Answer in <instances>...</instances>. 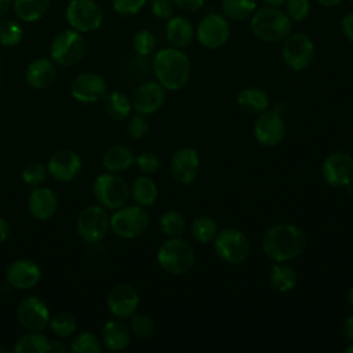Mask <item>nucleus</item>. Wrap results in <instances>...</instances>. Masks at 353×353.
<instances>
[{"label":"nucleus","instance_id":"f257e3e1","mask_svg":"<svg viewBox=\"0 0 353 353\" xmlns=\"http://www.w3.org/2000/svg\"><path fill=\"white\" fill-rule=\"evenodd\" d=\"M152 70L159 81L168 91L182 90L192 74V62L188 54L175 47L159 50L152 59Z\"/></svg>","mask_w":353,"mask_h":353},{"label":"nucleus","instance_id":"f03ea898","mask_svg":"<svg viewBox=\"0 0 353 353\" xmlns=\"http://www.w3.org/2000/svg\"><path fill=\"white\" fill-rule=\"evenodd\" d=\"M306 247V236L292 223H276L262 237V250L274 262H288L298 258Z\"/></svg>","mask_w":353,"mask_h":353},{"label":"nucleus","instance_id":"7ed1b4c3","mask_svg":"<svg viewBox=\"0 0 353 353\" xmlns=\"http://www.w3.org/2000/svg\"><path fill=\"white\" fill-rule=\"evenodd\" d=\"M252 34L263 43H280L292 32V21L281 7H258L250 17Z\"/></svg>","mask_w":353,"mask_h":353},{"label":"nucleus","instance_id":"20e7f679","mask_svg":"<svg viewBox=\"0 0 353 353\" xmlns=\"http://www.w3.org/2000/svg\"><path fill=\"white\" fill-rule=\"evenodd\" d=\"M156 258L160 268L174 276L189 273L196 263L193 247L181 237H170L164 241L159 247Z\"/></svg>","mask_w":353,"mask_h":353},{"label":"nucleus","instance_id":"39448f33","mask_svg":"<svg viewBox=\"0 0 353 353\" xmlns=\"http://www.w3.org/2000/svg\"><path fill=\"white\" fill-rule=\"evenodd\" d=\"M87 50L83 33L74 29H65L55 34L50 46V57L55 65L73 66L79 63Z\"/></svg>","mask_w":353,"mask_h":353},{"label":"nucleus","instance_id":"423d86ee","mask_svg":"<svg viewBox=\"0 0 353 353\" xmlns=\"http://www.w3.org/2000/svg\"><path fill=\"white\" fill-rule=\"evenodd\" d=\"M95 200L106 210H119L130 197V186L123 176L113 172L101 174L92 185Z\"/></svg>","mask_w":353,"mask_h":353},{"label":"nucleus","instance_id":"0eeeda50","mask_svg":"<svg viewBox=\"0 0 353 353\" xmlns=\"http://www.w3.org/2000/svg\"><path fill=\"white\" fill-rule=\"evenodd\" d=\"M230 21L221 12H207L194 28V39L207 50H218L230 39Z\"/></svg>","mask_w":353,"mask_h":353},{"label":"nucleus","instance_id":"6e6552de","mask_svg":"<svg viewBox=\"0 0 353 353\" xmlns=\"http://www.w3.org/2000/svg\"><path fill=\"white\" fill-rule=\"evenodd\" d=\"M281 59L294 72L307 69L314 59V43L302 32L290 33L281 44Z\"/></svg>","mask_w":353,"mask_h":353},{"label":"nucleus","instance_id":"1a4fd4ad","mask_svg":"<svg viewBox=\"0 0 353 353\" xmlns=\"http://www.w3.org/2000/svg\"><path fill=\"white\" fill-rule=\"evenodd\" d=\"M212 243L215 254L226 263H243L250 255V241L247 236L239 229L226 228L219 230Z\"/></svg>","mask_w":353,"mask_h":353},{"label":"nucleus","instance_id":"9d476101","mask_svg":"<svg viewBox=\"0 0 353 353\" xmlns=\"http://www.w3.org/2000/svg\"><path fill=\"white\" fill-rule=\"evenodd\" d=\"M149 228V215L141 205H123L110 216V229L123 239L142 236Z\"/></svg>","mask_w":353,"mask_h":353},{"label":"nucleus","instance_id":"9b49d317","mask_svg":"<svg viewBox=\"0 0 353 353\" xmlns=\"http://www.w3.org/2000/svg\"><path fill=\"white\" fill-rule=\"evenodd\" d=\"M65 18L72 29L90 33L102 26L103 12L94 0H70L65 10Z\"/></svg>","mask_w":353,"mask_h":353},{"label":"nucleus","instance_id":"f8f14e48","mask_svg":"<svg viewBox=\"0 0 353 353\" xmlns=\"http://www.w3.org/2000/svg\"><path fill=\"white\" fill-rule=\"evenodd\" d=\"M76 228L85 243H98L110 228V216L102 205H88L79 214Z\"/></svg>","mask_w":353,"mask_h":353},{"label":"nucleus","instance_id":"ddd939ff","mask_svg":"<svg viewBox=\"0 0 353 353\" xmlns=\"http://www.w3.org/2000/svg\"><path fill=\"white\" fill-rule=\"evenodd\" d=\"M321 175L332 188H346L353 182V157L347 152L330 153L321 165Z\"/></svg>","mask_w":353,"mask_h":353},{"label":"nucleus","instance_id":"4468645a","mask_svg":"<svg viewBox=\"0 0 353 353\" xmlns=\"http://www.w3.org/2000/svg\"><path fill=\"white\" fill-rule=\"evenodd\" d=\"M285 135L283 116L274 110H265L258 114L254 123L255 141L263 148H274L281 143Z\"/></svg>","mask_w":353,"mask_h":353},{"label":"nucleus","instance_id":"2eb2a0df","mask_svg":"<svg viewBox=\"0 0 353 353\" xmlns=\"http://www.w3.org/2000/svg\"><path fill=\"white\" fill-rule=\"evenodd\" d=\"M106 305L116 319H131L139 306V294L128 283H119L108 294Z\"/></svg>","mask_w":353,"mask_h":353},{"label":"nucleus","instance_id":"dca6fc26","mask_svg":"<svg viewBox=\"0 0 353 353\" xmlns=\"http://www.w3.org/2000/svg\"><path fill=\"white\" fill-rule=\"evenodd\" d=\"M70 94L77 102L94 103L108 94L105 79L94 72H84L76 76L70 84Z\"/></svg>","mask_w":353,"mask_h":353},{"label":"nucleus","instance_id":"f3484780","mask_svg":"<svg viewBox=\"0 0 353 353\" xmlns=\"http://www.w3.org/2000/svg\"><path fill=\"white\" fill-rule=\"evenodd\" d=\"M165 102V88L159 81H145L139 84L131 95L132 109L141 114L159 112Z\"/></svg>","mask_w":353,"mask_h":353},{"label":"nucleus","instance_id":"a211bd4d","mask_svg":"<svg viewBox=\"0 0 353 353\" xmlns=\"http://www.w3.org/2000/svg\"><path fill=\"white\" fill-rule=\"evenodd\" d=\"M19 324L28 331H43L50 323V312L47 305L39 296L23 298L17 310Z\"/></svg>","mask_w":353,"mask_h":353},{"label":"nucleus","instance_id":"6ab92c4d","mask_svg":"<svg viewBox=\"0 0 353 353\" xmlns=\"http://www.w3.org/2000/svg\"><path fill=\"white\" fill-rule=\"evenodd\" d=\"M171 175L181 185L192 183L200 170V157L193 148H179L171 157Z\"/></svg>","mask_w":353,"mask_h":353},{"label":"nucleus","instance_id":"aec40b11","mask_svg":"<svg viewBox=\"0 0 353 353\" xmlns=\"http://www.w3.org/2000/svg\"><path fill=\"white\" fill-rule=\"evenodd\" d=\"M81 170V159L70 149L55 152L47 163L48 174L59 182H69L74 179Z\"/></svg>","mask_w":353,"mask_h":353},{"label":"nucleus","instance_id":"412c9836","mask_svg":"<svg viewBox=\"0 0 353 353\" xmlns=\"http://www.w3.org/2000/svg\"><path fill=\"white\" fill-rule=\"evenodd\" d=\"M41 277L39 265L30 259H17L6 270L7 283L17 290L34 287Z\"/></svg>","mask_w":353,"mask_h":353},{"label":"nucleus","instance_id":"4be33fe9","mask_svg":"<svg viewBox=\"0 0 353 353\" xmlns=\"http://www.w3.org/2000/svg\"><path fill=\"white\" fill-rule=\"evenodd\" d=\"M30 215L37 221H47L54 216L58 208V199L54 190L44 186H34L28 199Z\"/></svg>","mask_w":353,"mask_h":353},{"label":"nucleus","instance_id":"5701e85b","mask_svg":"<svg viewBox=\"0 0 353 353\" xmlns=\"http://www.w3.org/2000/svg\"><path fill=\"white\" fill-rule=\"evenodd\" d=\"M165 37L171 47L186 48L194 39V26L192 21L182 15H172L165 23Z\"/></svg>","mask_w":353,"mask_h":353},{"label":"nucleus","instance_id":"b1692460","mask_svg":"<svg viewBox=\"0 0 353 353\" xmlns=\"http://www.w3.org/2000/svg\"><path fill=\"white\" fill-rule=\"evenodd\" d=\"M101 342L110 352H121L131 342V330L121 319L109 320L101 330Z\"/></svg>","mask_w":353,"mask_h":353},{"label":"nucleus","instance_id":"393cba45","mask_svg":"<svg viewBox=\"0 0 353 353\" xmlns=\"http://www.w3.org/2000/svg\"><path fill=\"white\" fill-rule=\"evenodd\" d=\"M57 77V69L52 59L36 58L33 59L25 70L26 83L36 90H43L50 87Z\"/></svg>","mask_w":353,"mask_h":353},{"label":"nucleus","instance_id":"a878e982","mask_svg":"<svg viewBox=\"0 0 353 353\" xmlns=\"http://www.w3.org/2000/svg\"><path fill=\"white\" fill-rule=\"evenodd\" d=\"M135 163L134 152L124 145L110 146L102 156V165L108 172L120 174L127 171Z\"/></svg>","mask_w":353,"mask_h":353},{"label":"nucleus","instance_id":"bb28decb","mask_svg":"<svg viewBox=\"0 0 353 353\" xmlns=\"http://www.w3.org/2000/svg\"><path fill=\"white\" fill-rule=\"evenodd\" d=\"M239 108L250 114H259L269 109V95L258 87H244L237 94Z\"/></svg>","mask_w":353,"mask_h":353},{"label":"nucleus","instance_id":"cd10ccee","mask_svg":"<svg viewBox=\"0 0 353 353\" xmlns=\"http://www.w3.org/2000/svg\"><path fill=\"white\" fill-rule=\"evenodd\" d=\"M51 0H12V11L15 17L22 22H36L41 19Z\"/></svg>","mask_w":353,"mask_h":353},{"label":"nucleus","instance_id":"c85d7f7f","mask_svg":"<svg viewBox=\"0 0 353 353\" xmlns=\"http://www.w3.org/2000/svg\"><path fill=\"white\" fill-rule=\"evenodd\" d=\"M130 194L132 196V199L138 205L150 207L157 200V194H159L157 185L148 175L138 176L130 188Z\"/></svg>","mask_w":353,"mask_h":353},{"label":"nucleus","instance_id":"c756f323","mask_svg":"<svg viewBox=\"0 0 353 353\" xmlns=\"http://www.w3.org/2000/svg\"><path fill=\"white\" fill-rule=\"evenodd\" d=\"M105 99V112L114 121H123L130 117L132 110L131 98L120 91H112L106 94Z\"/></svg>","mask_w":353,"mask_h":353},{"label":"nucleus","instance_id":"7c9ffc66","mask_svg":"<svg viewBox=\"0 0 353 353\" xmlns=\"http://www.w3.org/2000/svg\"><path fill=\"white\" fill-rule=\"evenodd\" d=\"M270 285L279 292H288L296 285V272L285 262H276L269 273Z\"/></svg>","mask_w":353,"mask_h":353},{"label":"nucleus","instance_id":"2f4dec72","mask_svg":"<svg viewBox=\"0 0 353 353\" xmlns=\"http://www.w3.org/2000/svg\"><path fill=\"white\" fill-rule=\"evenodd\" d=\"M256 8V0H221V14L234 22L250 19Z\"/></svg>","mask_w":353,"mask_h":353},{"label":"nucleus","instance_id":"473e14b6","mask_svg":"<svg viewBox=\"0 0 353 353\" xmlns=\"http://www.w3.org/2000/svg\"><path fill=\"white\" fill-rule=\"evenodd\" d=\"M50 341L40 331H30L22 335L14 346L15 353H48Z\"/></svg>","mask_w":353,"mask_h":353},{"label":"nucleus","instance_id":"72a5a7b5","mask_svg":"<svg viewBox=\"0 0 353 353\" xmlns=\"http://www.w3.org/2000/svg\"><path fill=\"white\" fill-rule=\"evenodd\" d=\"M219 229L214 218L208 215H200L197 216L192 225H190V234L192 237L201 244L212 243L215 236L218 234Z\"/></svg>","mask_w":353,"mask_h":353},{"label":"nucleus","instance_id":"f704fd0d","mask_svg":"<svg viewBox=\"0 0 353 353\" xmlns=\"http://www.w3.org/2000/svg\"><path fill=\"white\" fill-rule=\"evenodd\" d=\"M23 29L21 23L8 17L0 18V46L4 47H15L22 41Z\"/></svg>","mask_w":353,"mask_h":353},{"label":"nucleus","instance_id":"c9c22d12","mask_svg":"<svg viewBox=\"0 0 353 353\" xmlns=\"http://www.w3.org/2000/svg\"><path fill=\"white\" fill-rule=\"evenodd\" d=\"M159 225L161 232L168 237H181L186 228L183 215L175 210H167L163 212Z\"/></svg>","mask_w":353,"mask_h":353},{"label":"nucleus","instance_id":"e433bc0d","mask_svg":"<svg viewBox=\"0 0 353 353\" xmlns=\"http://www.w3.org/2000/svg\"><path fill=\"white\" fill-rule=\"evenodd\" d=\"M156 44H157L156 36L149 29H141V30L135 32V34L132 36V40H131L134 52L142 58L150 55L154 51Z\"/></svg>","mask_w":353,"mask_h":353},{"label":"nucleus","instance_id":"4c0bfd02","mask_svg":"<svg viewBox=\"0 0 353 353\" xmlns=\"http://www.w3.org/2000/svg\"><path fill=\"white\" fill-rule=\"evenodd\" d=\"M48 325H50L51 331L59 338H68V336L73 335L77 330V321L69 313H58V314L50 317Z\"/></svg>","mask_w":353,"mask_h":353},{"label":"nucleus","instance_id":"58836bf2","mask_svg":"<svg viewBox=\"0 0 353 353\" xmlns=\"http://www.w3.org/2000/svg\"><path fill=\"white\" fill-rule=\"evenodd\" d=\"M102 345L98 336L92 332H80L70 343L72 353H101Z\"/></svg>","mask_w":353,"mask_h":353},{"label":"nucleus","instance_id":"ea45409f","mask_svg":"<svg viewBox=\"0 0 353 353\" xmlns=\"http://www.w3.org/2000/svg\"><path fill=\"white\" fill-rule=\"evenodd\" d=\"M284 12L292 23L303 22L312 12V3L310 0H285Z\"/></svg>","mask_w":353,"mask_h":353},{"label":"nucleus","instance_id":"a19ab883","mask_svg":"<svg viewBox=\"0 0 353 353\" xmlns=\"http://www.w3.org/2000/svg\"><path fill=\"white\" fill-rule=\"evenodd\" d=\"M47 165L39 161L28 163L22 170V179L29 186H40L47 178Z\"/></svg>","mask_w":353,"mask_h":353},{"label":"nucleus","instance_id":"79ce46f5","mask_svg":"<svg viewBox=\"0 0 353 353\" xmlns=\"http://www.w3.org/2000/svg\"><path fill=\"white\" fill-rule=\"evenodd\" d=\"M154 321L152 317L146 314H134L131 316V323H130V330L134 335L139 338H149L154 332Z\"/></svg>","mask_w":353,"mask_h":353},{"label":"nucleus","instance_id":"37998d69","mask_svg":"<svg viewBox=\"0 0 353 353\" xmlns=\"http://www.w3.org/2000/svg\"><path fill=\"white\" fill-rule=\"evenodd\" d=\"M148 0H112V7L116 14L121 17H132L141 12Z\"/></svg>","mask_w":353,"mask_h":353},{"label":"nucleus","instance_id":"c03bdc74","mask_svg":"<svg viewBox=\"0 0 353 353\" xmlns=\"http://www.w3.org/2000/svg\"><path fill=\"white\" fill-rule=\"evenodd\" d=\"M127 132H128V137L135 141L146 137L149 132V123L146 120V116L141 113H137L135 116H132L127 123Z\"/></svg>","mask_w":353,"mask_h":353},{"label":"nucleus","instance_id":"a18cd8bd","mask_svg":"<svg viewBox=\"0 0 353 353\" xmlns=\"http://www.w3.org/2000/svg\"><path fill=\"white\" fill-rule=\"evenodd\" d=\"M135 164L138 170L145 175L154 174L160 168V160L152 152H142L138 154V157H135Z\"/></svg>","mask_w":353,"mask_h":353},{"label":"nucleus","instance_id":"49530a36","mask_svg":"<svg viewBox=\"0 0 353 353\" xmlns=\"http://www.w3.org/2000/svg\"><path fill=\"white\" fill-rule=\"evenodd\" d=\"M152 14L161 21H167L174 15L175 6L172 0H148Z\"/></svg>","mask_w":353,"mask_h":353},{"label":"nucleus","instance_id":"de8ad7c7","mask_svg":"<svg viewBox=\"0 0 353 353\" xmlns=\"http://www.w3.org/2000/svg\"><path fill=\"white\" fill-rule=\"evenodd\" d=\"M174 6L185 12H197L205 4V0H172Z\"/></svg>","mask_w":353,"mask_h":353},{"label":"nucleus","instance_id":"09e8293b","mask_svg":"<svg viewBox=\"0 0 353 353\" xmlns=\"http://www.w3.org/2000/svg\"><path fill=\"white\" fill-rule=\"evenodd\" d=\"M341 32L347 41L353 43V11H349L342 17Z\"/></svg>","mask_w":353,"mask_h":353},{"label":"nucleus","instance_id":"8fccbe9b","mask_svg":"<svg viewBox=\"0 0 353 353\" xmlns=\"http://www.w3.org/2000/svg\"><path fill=\"white\" fill-rule=\"evenodd\" d=\"M342 332L350 342H353V314L345 319L342 324Z\"/></svg>","mask_w":353,"mask_h":353},{"label":"nucleus","instance_id":"3c124183","mask_svg":"<svg viewBox=\"0 0 353 353\" xmlns=\"http://www.w3.org/2000/svg\"><path fill=\"white\" fill-rule=\"evenodd\" d=\"M8 234H10L8 223L0 216V244L8 239Z\"/></svg>","mask_w":353,"mask_h":353},{"label":"nucleus","instance_id":"603ef678","mask_svg":"<svg viewBox=\"0 0 353 353\" xmlns=\"http://www.w3.org/2000/svg\"><path fill=\"white\" fill-rule=\"evenodd\" d=\"M66 350V346L61 341H50V349L48 353H63Z\"/></svg>","mask_w":353,"mask_h":353},{"label":"nucleus","instance_id":"864d4df0","mask_svg":"<svg viewBox=\"0 0 353 353\" xmlns=\"http://www.w3.org/2000/svg\"><path fill=\"white\" fill-rule=\"evenodd\" d=\"M319 6L321 7H325V8H334V7H338L342 0H314Z\"/></svg>","mask_w":353,"mask_h":353},{"label":"nucleus","instance_id":"5fc2aeb1","mask_svg":"<svg viewBox=\"0 0 353 353\" xmlns=\"http://www.w3.org/2000/svg\"><path fill=\"white\" fill-rule=\"evenodd\" d=\"M12 7V0H0V18L4 17Z\"/></svg>","mask_w":353,"mask_h":353},{"label":"nucleus","instance_id":"6e6d98bb","mask_svg":"<svg viewBox=\"0 0 353 353\" xmlns=\"http://www.w3.org/2000/svg\"><path fill=\"white\" fill-rule=\"evenodd\" d=\"M265 6H272V7H283L285 0H261Z\"/></svg>","mask_w":353,"mask_h":353},{"label":"nucleus","instance_id":"4d7b16f0","mask_svg":"<svg viewBox=\"0 0 353 353\" xmlns=\"http://www.w3.org/2000/svg\"><path fill=\"white\" fill-rule=\"evenodd\" d=\"M346 302L349 303V306L353 309V285L347 290V294H346Z\"/></svg>","mask_w":353,"mask_h":353},{"label":"nucleus","instance_id":"13d9d810","mask_svg":"<svg viewBox=\"0 0 353 353\" xmlns=\"http://www.w3.org/2000/svg\"><path fill=\"white\" fill-rule=\"evenodd\" d=\"M345 353H353V342L345 347Z\"/></svg>","mask_w":353,"mask_h":353},{"label":"nucleus","instance_id":"bf43d9fd","mask_svg":"<svg viewBox=\"0 0 353 353\" xmlns=\"http://www.w3.org/2000/svg\"><path fill=\"white\" fill-rule=\"evenodd\" d=\"M347 1H350V3H353V0H347Z\"/></svg>","mask_w":353,"mask_h":353}]
</instances>
